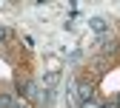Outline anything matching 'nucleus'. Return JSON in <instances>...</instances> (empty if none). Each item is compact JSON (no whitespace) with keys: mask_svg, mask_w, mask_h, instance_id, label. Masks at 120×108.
<instances>
[{"mask_svg":"<svg viewBox=\"0 0 120 108\" xmlns=\"http://www.w3.org/2000/svg\"><path fill=\"white\" fill-rule=\"evenodd\" d=\"M89 26H92V31H97V34H103V31L109 28L106 17H89Z\"/></svg>","mask_w":120,"mask_h":108,"instance_id":"f257e3e1","label":"nucleus"},{"mask_svg":"<svg viewBox=\"0 0 120 108\" xmlns=\"http://www.w3.org/2000/svg\"><path fill=\"white\" fill-rule=\"evenodd\" d=\"M0 108H14V100L9 94H0Z\"/></svg>","mask_w":120,"mask_h":108,"instance_id":"20e7f679","label":"nucleus"},{"mask_svg":"<svg viewBox=\"0 0 120 108\" xmlns=\"http://www.w3.org/2000/svg\"><path fill=\"white\" fill-rule=\"evenodd\" d=\"M57 80H60V74H57V71H49L46 77H43V85H46V88H54Z\"/></svg>","mask_w":120,"mask_h":108,"instance_id":"7ed1b4c3","label":"nucleus"},{"mask_svg":"<svg viewBox=\"0 0 120 108\" xmlns=\"http://www.w3.org/2000/svg\"><path fill=\"white\" fill-rule=\"evenodd\" d=\"M117 108H120V97H117Z\"/></svg>","mask_w":120,"mask_h":108,"instance_id":"1a4fd4ad","label":"nucleus"},{"mask_svg":"<svg viewBox=\"0 0 120 108\" xmlns=\"http://www.w3.org/2000/svg\"><path fill=\"white\" fill-rule=\"evenodd\" d=\"M100 108H117V105H112V102H106V105H100Z\"/></svg>","mask_w":120,"mask_h":108,"instance_id":"6e6552de","label":"nucleus"},{"mask_svg":"<svg viewBox=\"0 0 120 108\" xmlns=\"http://www.w3.org/2000/svg\"><path fill=\"white\" fill-rule=\"evenodd\" d=\"M14 108H29V105H26V102H17V105H14Z\"/></svg>","mask_w":120,"mask_h":108,"instance_id":"0eeeda50","label":"nucleus"},{"mask_svg":"<svg viewBox=\"0 0 120 108\" xmlns=\"http://www.w3.org/2000/svg\"><path fill=\"white\" fill-rule=\"evenodd\" d=\"M6 40H9V28L0 26V43H6Z\"/></svg>","mask_w":120,"mask_h":108,"instance_id":"39448f33","label":"nucleus"},{"mask_svg":"<svg viewBox=\"0 0 120 108\" xmlns=\"http://www.w3.org/2000/svg\"><path fill=\"white\" fill-rule=\"evenodd\" d=\"M83 108H100V105H94L92 100H89V102H83Z\"/></svg>","mask_w":120,"mask_h":108,"instance_id":"423d86ee","label":"nucleus"},{"mask_svg":"<svg viewBox=\"0 0 120 108\" xmlns=\"http://www.w3.org/2000/svg\"><path fill=\"white\" fill-rule=\"evenodd\" d=\"M77 94H80V102H89L94 91H92V85H89V83H77Z\"/></svg>","mask_w":120,"mask_h":108,"instance_id":"f03ea898","label":"nucleus"}]
</instances>
